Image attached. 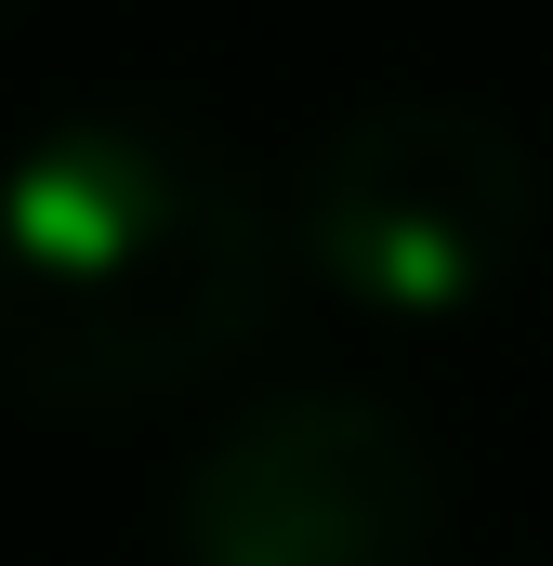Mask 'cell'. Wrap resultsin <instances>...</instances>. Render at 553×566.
Here are the masks:
<instances>
[{"instance_id":"cell-1","label":"cell","mask_w":553,"mask_h":566,"mask_svg":"<svg viewBox=\"0 0 553 566\" xmlns=\"http://www.w3.org/2000/svg\"><path fill=\"white\" fill-rule=\"evenodd\" d=\"M264 303L276 224L198 133L53 119L0 158V382L27 409H145L225 369Z\"/></svg>"},{"instance_id":"cell-2","label":"cell","mask_w":553,"mask_h":566,"mask_svg":"<svg viewBox=\"0 0 553 566\" xmlns=\"http://www.w3.org/2000/svg\"><path fill=\"white\" fill-rule=\"evenodd\" d=\"M528 224H541L528 145L448 93L356 106L290 171V251L369 316H461L474 290L514 277Z\"/></svg>"},{"instance_id":"cell-3","label":"cell","mask_w":553,"mask_h":566,"mask_svg":"<svg viewBox=\"0 0 553 566\" xmlns=\"http://www.w3.org/2000/svg\"><path fill=\"white\" fill-rule=\"evenodd\" d=\"M435 448L356 382H276L171 488V566H421Z\"/></svg>"}]
</instances>
